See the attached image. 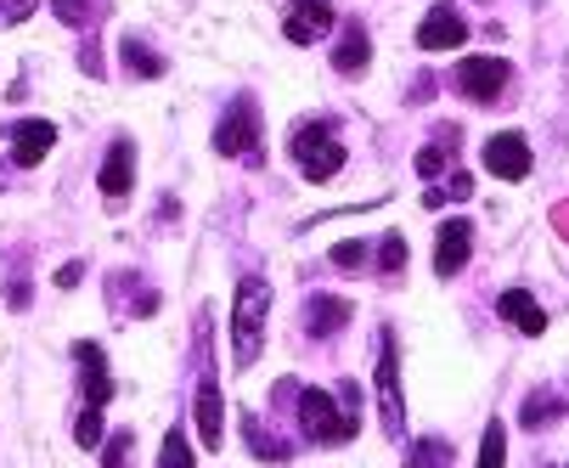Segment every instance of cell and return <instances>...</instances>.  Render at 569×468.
<instances>
[{"instance_id":"9a60e30c","label":"cell","mask_w":569,"mask_h":468,"mask_svg":"<svg viewBox=\"0 0 569 468\" xmlns=\"http://www.w3.org/2000/svg\"><path fill=\"white\" fill-rule=\"evenodd\" d=\"M497 317H508V322H513L519 333H530V339L547 328V310H541L536 293H525V288H508V293L497 299Z\"/></svg>"},{"instance_id":"7a4b0ae2","label":"cell","mask_w":569,"mask_h":468,"mask_svg":"<svg viewBox=\"0 0 569 468\" xmlns=\"http://www.w3.org/2000/svg\"><path fill=\"white\" fill-rule=\"evenodd\" d=\"M299 429L310 440H321V446L356 440V429H361L356 389H339V396H328V389H305V396H299Z\"/></svg>"},{"instance_id":"8fae6325","label":"cell","mask_w":569,"mask_h":468,"mask_svg":"<svg viewBox=\"0 0 569 468\" xmlns=\"http://www.w3.org/2000/svg\"><path fill=\"white\" fill-rule=\"evenodd\" d=\"M198 435H203V446L209 451H220V440H226V401H220V384H214V372H203L198 378Z\"/></svg>"},{"instance_id":"f546056e","label":"cell","mask_w":569,"mask_h":468,"mask_svg":"<svg viewBox=\"0 0 569 468\" xmlns=\"http://www.w3.org/2000/svg\"><path fill=\"white\" fill-rule=\"evenodd\" d=\"M79 271H86V266H62V271H57V288H73V282H79Z\"/></svg>"},{"instance_id":"cb8c5ba5","label":"cell","mask_w":569,"mask_h":468,"mask_svg":"<svg viewBox=\"0 0 569 468\" xmlns=\"http://www.w3.org/2000/svg\"><path fill=\"white\" fill-rule=\"evenodd\" d=\"M51 12H57L62 23H73V29H79V23H91L102 7H97V0H51Z\"/></svg>"},{"instance_id":"30bf717a","label":"cell","mask_w":569,"mask_h":468,"mask_svg":"<svg viewBox=\"0 0 569 468\" xmlns=\"http://www.w3.org/2000/svg\"><path fill=\"white\" fill-rule=\"evenodd\" d=\"M51 141H57V125L51 119H18L12 125V165L18 170H34L46 152H51Z\"/></svg>"},{"instance_id":"603a6c76","label":"cell","mask_w":569,"mask_h":468,"mask_svg":"<svg viewBox=\"0 0 569 468\" xmlns=\"http://www.w3.org/2000/svg\"><path fill=\"white\" fill-rule=\"evenodd\" d=\"M73 440L86 446V451H97V446H102V407H86V412H79V424H73Z\"/></svg>"},{"instance_id":"44dd1931","label":"cell","mask_w":569,"mask_h":468,"mask_svg":"<svg viewBox=\"0 0 569 468\" xmlns=\"http://www.w3.org/2000/svg\"><path fill=\"white\" fill-rule=\"evenodd\" d=\"M406 468H451V446H440V440H418L412 457H406Z\"/></svg>"},{"instance_id":"8992f818","label":"cell","mask_w":569,"mask_h":468,"mask_svg":"<svg viewBox=\"0 0 569 468\" xmlns=\"http://www.w3.org/2000/svg\"><path fill=\"white\" fill-rule=\"evenodd\" d=\"M508 80H513V68L502 57H462L457 62V91L468 102H502Z\"/></svg>"},{"instance_id":"ba28073f","label":"cell","mask_w":569,"mask_h":468,"mask_svg":"<svg viewBox=\"0 0 569 468\" xmlns=\"http://www.w3.org/2000/svg\"><path fill=\"white\" fill-rule=\"evenodd\" d=\"M328 29H333V0H293V12L282 18V34L293 46H316Z\"/></svg>"},{"instance_id":"277c9868","label":"cell","mask_w":569,"mask_h":468,"mask_svg":"<svg viewBox=\"0 0 569 468\" xmlns=\"http://www.w3.org/2000/svg\"><path fill=\"white\" fill-rule=\"evenodd\" d=\"M214 152H226V159H254L260 152V119H254V102L237 97L220 125H214Z\"/></svg>"},{"instance_id":"d6986e66","label":"cell","mask_w":569,"mask_h":468,"mask_svg":"<svg viewBox=\"0 0 569 468\" xmlns=\"http://www.w3.org/2000/svg\"><path fill=\"white\" fill-rule=\"evenodd\" d=\"M124 68H130V73H141V80H158V73H164V57L147 51L141 40H124Z\"/></svg>"},{"instance_id":"e0dca14e","label":"cell","mask_w":569,"mask_h":468,"mask_svg":"<svg viewBox=\"0 0 569 468\" xmlns=\"http://www.w3.org/2000/svg\"><path fill=\"white\" fill-rule=\"evenodd\" d=\"M367 62H372L367 29H361V23H350V29L339 34V46H333V68H339V73H361Z\"/></svg>"},{"instance_id":"484cf974","label":"cell","mask_w":569,"mask_h":468,"mask_svg":"<svg viewBox=\"0 0 569 468\" xmlns=\"http://www.w3.org/2000/svg\"><path fill=\"white\" fill-rule=\"evenodd\" d=\"M451 147H457V130H446V141H435V147H423V152H418V170H423V176H435V170L451 159Z\"/></svg>"},{"instance_id":"52a82bcc","label":"cell","mask_w":569,"mask_h":468,"mask_svg":"<svg viewBox=\"0 0 569 468\" xmlns=\"http://www.w3.org/2000/svg\"><path fill=\"white\" fill-rule=\"evenodd\" d=\"M485 170H491L497 181H525L530 176V141L519 130H502L485 141Z\"/></svg>"},{"instance_id":"6da1fadb","label":"cell","mask_w":569,"mask_h":468,"mask_svg":"<svg viewBox=\"0 0 569 468\" xmlns=\"http://www.w3.org/2000/svg\"><path fill=\"white\" fill-rule=\"evenodd\" d=\"M266 317H271V282L266 277H242L231 299V367L249 372L266 345Z\"/></svg>"},{"instance_id":"4316f807","label":"cell","mask_w":569,"mask_h":468,"mask_svg":"<svg viewBox=\"0 0 569 468\" xmlns=\"http://www.w3.org/2000/svg\"><path fill=\"white\" fill-rule=\"evenodd\" d=\"M552 418H558V396H541V401L530 396V407H525V424L536 429V424H552Z\"/></svg>"},{"instance_id":"ffe728a7","label":"cell","mask_w":569,"mask_h":468,"mask_svg":"<svg viewBox=\"0 0 569 468\" xmlns=\"http://www.w3.org/2000/svg\"><path fill=\"white\" fill-rule=\"evenodd\" d=\"M378 271L383 277H400L406 271V238H400V231H389V238L378 243Z\"/></svg>"},{"instance_id":"83f0119b","label":"cell","mask_w":569,"mask_h":468,"mask_svg":"<svg viewBox=\"0 0 569 468\" xmlns=\"http://www.w3.org/2000/svg\"><path fill=\"white\" fill-rule=\"evenodd\" d=\"M34 7H40V0H0V23H23Z\"/></svg>"},{"instance_id":"d4e9b609","label":"cell","mask_w":569,"mask_h":468,"mask_svg":"<svg viewBox=\"0 0 569 468\" xmlns=\"http://www.w3.org/2000/svg\"><path fill=\"white\" fill-rule=\"evenodd\" d=\"M130 451H136V435H130V429H124V435H108L102 468H136V462H130Z\"/></svg>"},{"instance_id":"7c38bea8","label":"cell","mask_w":569,"mask_h":468,"mask_svg":"<svg viewBox=\"0 0 569 468\" xmlns=\"http://www.w3.org/2000/svg\"><path fill=\"white\" fill-rule=\"evenodd\" d=\"M73 356H79V378H86V407H102V412H108V401H113V372H108L102 345H79Z\"/></svg>"},{"instance_id":"9c48e42d","label":"cell","mask_w":569,"mask_h":468,"mask_svg":"<svg viewBox=\"0 0 569 468\" xmlns=\"http://www.w3.org/2000/svg\"><path fill=\"white\" fill-rule=\"evenodd\" d=\"M468 255H473V226H468L462 215H451V220L440 226V238H435V271H440V277H457V271L468 266Z\"/></svg>"},{"instance_id":"5b68a950","label":"cell","mask_w":569,"mask_h":468,"mask_svg":"<svg viewBox=\"0 0 569 468\" xmlns=\"http://www.w3.org/2000/svg\"><path fill=\"white\" fill-rule=\"evenodd\" d=\"M378 412H383V435L400 440L406 407H400V356H395V333H378Z\"/></svg>"},{"instance_id":"3957f363","label":"cell","mask_w":569,"mask_h":468,"mask_svg":"<svg viewBox=\"0 0 569 468\" xmlns=\"http://www.w3.org/2000/svg\"><path fill=\"white\" fill-rule=\"evenodd\" d=\"M293 165L310 176V181H333L345 170V141L328 130V125H305L293 136Z\"/></svg>"},{"instance_id":"2e32d148","label":"cell","mask_w":569,"mask_h":468,"mask_svg":"<svg viewBox=\"0 0 569 468\" xmlns=\"http://www.w3.org/2000/svg\"><path fill=\"white\" fill-rule=\"evenodd\" d=\"M136 181V147L130 141H113L108 159H102V198H124Z\"/></svg>"},{"instance_id":"f1b7e54d","label":"cell","mask_w":569,"mask_h":468,"mask_svg":"<svg viewBox=\"0 0 569 468\" xmlns=\"http://www.w3.org/2000/svg\"><path fill=\"white\" fill-rule=\"evenodd\" d=\"M333 266H367V243L356 238V243H339L333 249Z\"/></svg>"},{"instance_id":"7402d4cb","label":"cell","mask_w":569,"mask_h":468,"mask_svg":"<svg viewBox=\"0 0 569 468\" xmlns=\"http://www.w3.org/2000/svg\"><path fill=\"white\" fill-rule=\"evenodd\" d=\"M158 468H192V446H187V435H181V429H170V435H164V451H158Z\"/></svg>"},{"instance_id":"ac0fdd59","label":"cell","mask_w":569,"mask_h":468,"mask_svg":"<svg viewBox=\"0 0 569 468\" xmlns=\"http://www.w3.org/2000/svg\"><path fill=\"white\" fill-rule=\"evenodd\" d=\"M479 468H508V424L491 418L479 435Z\"/></svg>"},{"instance_id":"5bb4252c","label":"cell","mask_w":569,"mask_h":468,"mask_svg":"<svg viewBox=\"0 0 569 468\" xmlns=\"http://www.w3.org/2000/svg\"><path fill=\"white\" fill-rule=\"evenodd\" d=\"M350 317H356V310H350L345 299H333V293H310V305H305V328H310L316 339H333Z\"/></svg>"},{"instance_id":"4fadbf2b","label":"cell","mask_w":569,"mask_h":468,"mask_svg":"<svg viewBox=\"0 0 569 468\" xmlns=\"http://www.w3.org/2000/svg\"><path fill=\"white\" fill-rule=\"evenodd\" d=\"M468 40V23H462V12H451V7H435L423 23H418V46L423 51H451V46H462Z\"/></svg>"}]
</instances>
